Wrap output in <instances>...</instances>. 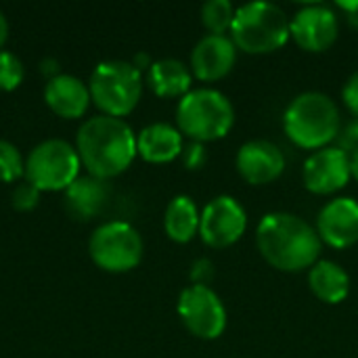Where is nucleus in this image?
Returning <instances> with one entry per match:
<instances>
[{"label": "nucleus", "mask_w": 358, "mask_h": 358, "mask_svg": "<svg viewBox=\"0 0 358 358\" xmlns=\"http://www.w3.org/2000/svg\"><path fill=\"white\" fill-rule=\"evenodd\" d=\"M262 258L277 271L300 273L319 262L323 241L313 224L292 212H271L256 229Z\"/></svg>", "instance_id": "nucleus-1"}, {"label": "nucleus", "mask_w": 358, "mask_h": 358, "mask_svg": "<svg viewBox=\"0 0 358 358\" xmlns=\"http://www.w3.org/2000/svg\"><path fill=\"white\" fill-rule=\"evenodd\" d=\"M76 151L88 174L96 178H111L122 174L134 159L136 134L122 117L94 115L82 124L76 138Z\"/></svg>", "instance_id": "nucleus-2"}, {"label": "nucleus", "mask_w": 358, "mask_h": 358, "mask_svg": "<svg viewBox=\"0 0 358 358\" xmlns=\"http://www.w3.org/2000/svg\"><path fill=\"white\" fill-rule=\"evenodd\" d=\"M283 128L294 145L319 151L329 147L342 130L340 107L325 92H302L287 105L283 113Z\"/></svg>", "instance_id": "nucleus-3"}, {"label": "nucleus", "mask_w": 358, "mask_h": 358, "mask_svg": "<svg viewBox=\"0 0 358 358\" xmlns=\"http://www.w3.org/2000/svg\"><path fill=\"white\" fill-rule=\"evenodd\" d=\"M231 38L248 55H268L292 38V19L275 2H248L235 10Z\"/></svg>", "instance_id": "nucleus-4"}, {"label": "nucleus", "mask_w": 358, "mask_h": 358, "mask_svg": "<svg viewBox=\"0 0 358 358\" xmlns=\"http://www.w3.org/2000/svg\"><path fill=\"white\" fill-rule=\"evenodd\" d=\"M235 124V107L216 88H191L176 107V128L191 141L210 143L227 136Z\"/></svg>", "instance_id": "nucleus-5"}, {"label": "nucleus", "mask_w": 358, "mask_h": 358, "mask_svg": "<svg viewBox=\"0 0 358 358\" xmlns=\"http://www.w3.org/2000/svg\"><path fill=\"white\" fill-rule=\"evenodd\" d=\"M88 88L90 99L105 115L124 117L141 101L143 73L130 61H103L94 67Z\"/></svg>", "instance_id": "nucleus-6"}, {"label": "nucleus", "mask_w": 358, "mask_h": 358, "mask_svg": "<svg viewBox=\"0 0 358 358\" xmlns=\"http://www.w3.org/2000/svg\"><path fill=\"white\" fill-rule=\"evenodd\" d=\"M80 176V155L76 147L61 138L42 141L25 159V178L40 191L67 189Z\"/></svg>", "instance_id": "nucleus-7"}, {"label": "nucleus", "mask_w": 358, "mask_h": 358, "mask_svg": "<svg viewBox=\"0 0 358 358\" xmlns=\"http://www.w3.org/2000/svg\"><path fill=\"white\" fill-rule=\"evenodd\" d=\"M88 250L94 264L103 271L126 273L143 260V237L132 224L113 220L92 233Z\"/></svg>", "instance_id": "nucleus-8"}, {"label": "nucleus", "mask_w": 358, "mask_h": 358, "mask_svg": "<svg viewBox=\"0 0 358 358\" xmlns=\"http://www.w3.org/2000/svg\"><path fill=\"white\" fill-rule=\"evenodd\" d=\"M178 317L199 340H218L227 329V308L210 285H189L178 296Z\"/></svg>", "instance_id": "nucleus-9"}, {"label": "nucleus", "mask_w": 358, "mask_h": 358, "mask_svg": "<svg viewBox=\"0 0 358 358\" xmlns=\"http://www.w3.org/2000/svg\"><path fill=\"white\" fill-rule=\"evenodd\" d=\"M248 229L245 208L231 195L214 197L199 216L201 241L212 250H224L237 243Z\"/></svg>", "instance_id": "nucleus-10"}, {"label": "nucleus", "mask_w": 358, "mask_h": 358, "mask_svg": "<svg viewBox=\"0 0 358 358\" xmlns=\"http://www.w3.org/2000/svg\"><path fill=\"white\" fill-rule=\"evenodd\" d=\"M340 36V19L327 4H304L292 17V38L308 52H323Z\"/></svg>", "instance_id": "nucleus-11"}, {"label": "nucleus", "mask_w": 358, "mask_h": 358, "mask_svg": "<svg viewBox=\"0 0 358 358\" xmlns=\"http://www.w3.org/2000/svg\"><path fill=\"white\" fill-rule=\"evenodd\" d=\"M304 187L315 195L342 191L350 176V155L340 147H323L306 157L302 168Z\"/></svg>", "instance_id": "nucleus-12"}, {"label": "nucleus", "mask_w": 358, "mask_h": 358, "mask_svg": "<svg viewBox=\"0 0 358 358\" xmlns=\"http://www.w3.org/2000/svg\"><path fill=\"white\" fill-rule=\"evenodd\" d=\"M235 166L245 182L260 187L277 180L283 174L285 155L275 143L266 138H254L239 147Z\"/></svg>", "instance_id": "nucleus-13"}, {"label": "nucleus", "mask_w": 358, "mask_h": 358, "mask_svg": "<svg viewBox=\"0 0 358 358\" xmlns=\"http://www.w3.org/2000/svg\"><path fill=\"white\" fill-rule=\"evenodd\" d=\"M317 233L323 243L346 250L358 241V201L352 197H336L327 201L317 216Z\"/></svg>", "instance_id": "nucleus-14"}, {"label": "nucleus", "mask_w": 358, "mask_h": 358, "mask_svg": "<svg viewBox=\"0 0 358 358\" xmlns=\"http://www.w3.org/2000/svg\"><path fill=\"white\" fill-rule=\"evenodd\" d=\"M237 50L233 38L206 34L191 50V73L201 82L222 80L235 67Z\"/></svg>", "instance_id": "nucleus-15"}, {"label": "nucleus", "mask_w": 358, "mask_h": 358, "mask_svg": "<svg viewBox=\"0 0 358 358\" xmlns=\"http://www.w3.org/2000/svg\"><path fill=\"white\" fill-rule=\"evenodd\" d=\"M111 195L109 182L92 174L78 176L65 189V210L76 220H90L103 212Z\"/></svg>", "instance_id": "nucleus-16"}, {"label": "nucleus", "mask_w": 358, "mask_h": 358, "mask_svg": "<svg viewBox=\"0 0 358 358\" xmlns=\"http://www.w3.org/2000/svg\"><path fill=\"white\" fill-rule=\"evenodd\" d=\"M46 105L61 117H80L90 103V88L76 76H52L44 88Z\"/></svg>", "instance_id": "nucleus-17"}, {"label": "nucleus", "mask_w": 358, "mask_h": 358, "mask_svg": "<svg viewBox=\"0 0 358 358\" xmlns=\"http://www.w3.org/2000/svg\"><path fill=\"white\" fill-rule=\"evenodd\" d=\"M182 134L166 122L149 124L136 136V151L151 164H168L182 153Z\"/></svg>", "instance_id": "nucleus-18"}, {"label": "nucleus", "mask_w": 358, "mask_h": 358, "mask_svg": "<svg viewBox=\"0 0 358 358\" xmlns=\"http://www.w3.org/2000/svg\"><path fill=\"white\" fill-rule=\"evenodd\" d=\"M310 292L325 304H340L350 294V275L334 260H319L308 271Z\"/></svg>", "instance_id": "nucleus-19"}, {"label": "nucleus", "mask_w": 358, "mask_h": 358, "mask_svg": "<svg viewBox=\"0 0 358 358\" xmlns=\"http://www.w3.org/2000/svg\"><path fill=\"white\" fill-rule=\"evenodd\" d=\"M147 82L157 96L182 99L191 90L193 73L178 59H159V61H153V65L149 67Z\"/></svg>", "instance_id": "nucleus-20"}, {"label": "nucleus", "mask_w": 358, "mask_h": 358, "mask_svg": "<svg viewBox=\"0 0 358 358\" xmlns=\"http://www.w3.org/2000/svg\"><path fill=\"white\" fill-rule=\"evenodd\" d=\"M199 210L189 195H176L164 214L166 235L176 243H189L199 233Z\"/></svg>", "instance_id": "nucleus-21"}, {"label": "nucleus", "mask_w": 358, "mask_h": 358, "mask_svg": "<svg viewBox=\"0 0 358 358\" xmlns=\"http://www.w3.org/2000/svg\"><path fill=\"white\" fill-rule=\"evenodd\" d=\"M235 10L237 8L229 0H208L201 6V23L210 34L224 36L233 27Z\"/></svg>", "instance_id": "nucleus-22"}, {"label": "nucleus", "mask_w": 358, "mask_h": 358, "mask_svg": "<svg viewBox=\"0 0 358 358\" xmlns=\"http://www.w3.org/2000/svg\"><path fill=\"white\" fill-rule=\"evenodd\" d=\"M23 174H25V162L19 149L8 141H0V180L13 182Z\"/></svg>", "instance_id": "nucleus-23"}, {"label": "nucleus", "mask_w": 358, "mask_h": 358, "mask_svg": "<svg viewBox=\"0 0 358 358\" xmlns=\"http://www.w3.org/2000/svg\"><path fill=\"white\" fill-rule=\"evenodd\" d=\"M25 76L23 63L19 57H15L8 50H0V88L2 90H15Z\"/></svg>", "instance_id": "nucleus-24"}, {"label": "nucleus", "mask_w": 358, "mask_h": 358, "mask_svg": "<svg viewBox=\"0 0 358 358\" xmlns=\"http://www.w3.org/2000/svg\"><path fill=\"white\" fill-rule=\"evenodd\" d=\"M38 201H40V189L34 187L29 180L15 187V191H13V208H17L21 212H27V210L36 208Z\"/></svg>", "instance_id": "nucleus-25"}, {"label": "nucleus", "mask_w": 358, "mask_h": 358, "mask_svg": "<svg viewBox=\"0 0 358 358\" xmlns=\"http://www.w3.org/2000/svg\"><path fill=\"white\" fill-rule=\"evenodd\" d=\"M180 157H182L185 168H189V170H199V168H203L206 162H208L206 145H203V143H197V141H191L189 145L182 147Z\"/></svg>", "instance_id": "nucleus-26"}, {"label": "nucleus", "mask_w": 358, "mask_h": 358, "mask_svg": "<svg viewBox=\"0 0 358 358\" xmlns=\"http://www.w3.org/2000/svg\"><path fill=\"white\" fill-rule=\"evenodd\" d=\"M214 262L210 258H197L193 264H191V271H189V277H191V283L193 285H210L212 279H214Z\"/></svg>", "instance_id": "nucleus-27"}, {"label": "nucleus", "mask_w": 358, "mask_h": 358, "mask_svg": "<svg viewBox=\"0 0 358 358\" xmlns=\"http://www.w3.org/2000/svg\"><path fill=\"white\" fill-rule=\"evenodd\" d=\"M338 147L342 149V151H346L348 155L352 153V151H357L358 149V117H355L352 122H348L342 130H340V134H338Z\"/></svg>", "instance_id": "nucleus-28"}, {"label": "nucleus", "mask_w": 358, "mask_h": 358, "mask_svg": "<svg viewBox=\"0 0 358 358\" xmlns=\"http://www.w3.org/2000/svg\"><path fill=\"white\" fill-rule=\"evenodd\" d=\"M342 99H344L346 107L358 117V69L346 80L344 90H342Z\"/></svg>", "instance_id": "nucleus-29"}, {"label": "nucleus", "mask_w": 358, "mask_h": 358, "mask_svg": "<svg viewBox=\"0 0 358 358\" xmlns=\"http://www.w3.org/2000/svg\"><path fill=\"white\" fill-rule=\"evenodd\" d=\"M338 6L346 13L348 21H350L352 25H358V0H352V2H348V0H340V2H338Z\"/></svg>", "instance_id": "nucleus-30"}, {"label": "nucleus", "mask_w": 358, "mask_h": 358, "mask_svg": "<svg viewBox=\"0 0 358 358\" xmlns=\"http://www.w3.org/2000/svg\"><path fill=\"white\" fill-rule=\"evenodd\" d=\"M132 65H134L138 71H143V69H147V71H149V67H151L153 63H151V59H149V55H147V52H138V55L134 57Z\"/></svg>", "instance_id": "nucleus-31"}, {"label": "nucleus", "mask_w": 358, "mask_h": 358, "mask_svg": "<svg viewBox=\"0 0 358 358\" xmlns=\"http://www.w3.org/2000/svg\"><path fill=\"white\" fill-rule=\"evenodd\" d=\"M350 176L358 182V149L350 153Z\"/></svg>", "instance_id": "nucleus-32"}, {"label": "nucleus", "mask_w": 358, "mask_h": 358, "mask_svg": "<svg viewBox=\"0 0 358 358\" xmlns=\"http://www.w3.org/2000/svg\"><path fill=\"white\" fill-rule=\"evenodd\" d=\"M6 36H8V23H6V17H4L2 10H0V46L4 44Z\"/></svg>", "instance_id": "nucleus-33"}]
</instances>
